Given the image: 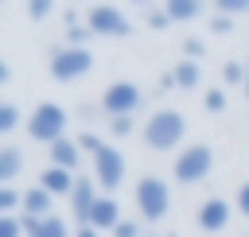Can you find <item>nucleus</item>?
Masks as SVG:
<instances>
[{
	"mask_svg": "<svg viewBox=\"0 0 249 237\" xmlns=\"http://www.w3.org/2000/svg\"><path fill=\"white\" fill-rule=\"evenodd\" d=\"M214 8L222 16H241V12H249V0H214Z\"/></svg>",
	"mask_w": 249,
	"mask_h": 237,
	"instance_id": "25",
	"label": "nucleus"
},
{
	"mask_svg": "<svg viewBox=\"0 0 249 237\" xmlns=\"http://www.w3.org/2000/svg\"><path fill=\"white\" fill-rule=\"evenodd\" d=\"M19 167H23V152L16 144H4L0 148V186H12V179L19 175Z\"/></svg>",
	"mask_w": 249,
	"mask_h": 237,
	"instance_id": "15",
	"label": "nucleus"
},
{
	"mask_svg": "<svg viewBox=\"0 0 249 237\" xmlns=\"http://www.w3.org/2000/svg\"><path fill=\"white\" fill-rule=\"evenodd\" d=\"M27 229H23V218H16V214H0V237H23Z\"/></svg>",
	"mask_w": 249,
	"mask_h": 237,
	"instance_id": "21",
	"label": "nucleus"
},
{
	"mask_svg": "<svg viewBox=\"0 0 249 237\" xmlns=\"http://www.w3.org/2000/svg\"><path fill=\"white\" fill-rule=\"evenodd\" d=\"M210 31H218V35L233 31V16H222V12H214V16H210Z\"/></svg>",
	"mask_w": 249,
	"mask_h": 237,
	"instance_id": "30",
	"label": "nucleus"
},
{
	"mask_svg": "<svg viewBox=\"0 0 249 237\" xmlns=\"http://www.w3.org/2000/svg\"><path fill=\"white\" fill-rule=\"evenodd\" d=\"M202 54H206V43H202V39H183V58L198 62Z\"/></svg>",
	"mask_w": 249,
	"mask_h": 237,
	"instance_id": "26",
	"label": "nucleus"
},
{
	"mask_svg": "<svg viewBox=\"0 0 249 237\" xmlns=\"http://www.w3.org/2000/svg\"><path fill=\"white\" fill-rule=\"evenodd\" d=\"M97 198H101V194H93V179L78 175V183H74V194H70V214H74V221L89 225V214H93Z\"/></svg>",
	"mask_w": 249,
	"mask_h": 237,
	"instance_id": "9",
	"label": "nucleus"
},
{
	"mask_svg": "<svg viewBox=\"0 0 249 237\" xmlns=\"http://www.w3.org/2000/svg\"><path fill=\"white\" fill-rule=\"evenodd\" d=\"M144 237H156V233H144Z\"/></svg>",
	"mask_w": 249,
	"mask_h": 237,
	"instance_id": "37",
	"label": "nucleus"
},
{
	"mask_svg": "<svg viewBox=\"0 0 249 237\" xmlns=\"http://www.w3.org/2000/svg\"><path fill=\"white\" fill-rule=\"evenodd\" d=\"M51 202H54V194H47L43 186H35V190H23V214L27 218H51Z\"/></svg>",
	"mask_w": 249,
	"mask_h": 237,
	"instance_id": "16",
	"label": "nucleus"
},
{
	"mask_svg": "<svg viewBox=\"0 0 249 237\" xmlns=\"http://www.w3.org/2000/svg\"><path fill=\"white\" fill-rule=\"evenodd\" d=\"M51 8H54V0H27V16L31 19H47Z\"/></svg>",
	"mask_w": 249,
	"mask_h": 237,
	"instance_id": "28",
	"label": "nucleus"
},
{
	"mask_svg": "<svg viewBox=\"0 0 249 237\" xmlns=\"http://www.w3.org/2000/svg\"><path fill=\"white\" fill-rule=\"evenodd\" d=\"M144 19H148V27H156V31H160V27H167V23H171V16H167V12H163V8H148V16H144Z\"/></svg>",
	"mask_w": 249,
	"mask_h": 237,
	"instance_id": "29",
	"label": "nucleus"
},
{
	"mask_svg": "<svg viewBox=\"0 0 249 237\" xmlns=\"http://www.w3.org/2000/svg\"><path fill=\"white\" fill-rule=\"evenodd\" d=\"M74 183H78V175L74 171H66V167H47L43 175H39V186L47 190V194H74Z\"/></svg>",
	"mask_w": 249,
	"mask_h": 237,
	"instance_id": "11",
	"label": "nucleus"
},
{
	"mask_svg": "<svg viewBox=\"0 0 249 237\" xmlns=\"http://www.w3.org/2000/svg\"><path fill=\"white\" fill-rule=\"evenodd\" d=\"M74 237H101V233H97V229H93V225H82V229H78V233H74Z\"/></svg>",
	"mask_w": 249,
	"mask_h": 237,
	"instance_id": "35",
	"label": "nucleus"
},
{
	"mask_svg": "<svg viewBox=\"0 0 249 237\" xmlns=\"http://www.w3.org/2000/svg\"><path fill=\"white\" fill-rule=\"evenodd\" d=\"M237 210L249 218V183H241V186H237Z\"/></svg>",
	"mask_w": 249,
	"mask_h": 237,
	"instance_id": "33",
	"label": "nucleus"
},
{
	"mask_svg": "<svg viewBox=\"0 0 249 237\" xmlns=\"http://www.w3.org/2000/svg\"><path fill=\"white\" fill-rule=\"evenodd\" d=\"M132 4H144V0H132Z\"/></svg>",
	"mask_w": 249,
	"mask_h": 237,
	"instance_id": "38",
	"label": "nucleus"
},
{
	"mask_svg": "<svg viewBox=\"0 0 249 237\" xmlns=\"http://www.w3.org/2000/svg\"><path fill=\"white\" fill-rule=\"evenodd\" d=\"M86 35H93L89 27H78V23H70V31H66V39H70V47H82V39Z\"/></svg>",
	"mask_w": 249,
	"mask_h": 237,
	"instance_id": "32",
	"label": "nucleus"
},
{
	"mask_svg": "<svg viewBox=\"0 0 249 237\" xmlns=\"http://www.w3.org/2000/svg\"><path fill=\"white\" fill-rule=\"evenodd\" d=\"M163 12L171 16V23H183V19H195L202 12V0H167Z\"/></svg>",
	"mask_w": 249,
	"mask_h": 237,
	"instance_id": "17",
	"label": "nucleus"
},
{
	"mask_svg": "<svg viewBox=\"0 0 249 237\" xmlns=\"http://www.w3.org/2000/svg\"><path fill=\"white\" fill-rule=\"evenodd\" d=\"M97 113H105V109H97V105H82V120H97Z\"/></svg>",
	"mask_w": 249,
	"mask_h": 237,
	"instance_id": "34",
	"label": "nucleus"
},
{
	"mask_svg": "<svg viewBox=\"0 0 249 237\" xmlns=\"http://www.w3.org/2000/svg\"><path fill=\"white\" fill-rule=\"evenodd\" d=\"M23 229H27V237H66V225H62V218H27L23 214Z\"/></svg>",
	"mask_w": 249,
	"mask_h": 237,
	"instance_id": "14",
	"label": "nucleus"
},
{
	"mask_svg": "<svg viewBox=\"0 0 249 237\" xmlns=\"http://www.w3.org/2000/svg\"><path fill=\"white\" fill-rule=\"evenodd\" d=\"M16 206H23V194L16 186H0V214H12Z\"/></svg>",
	"mask_w": 249,
	"mask_h": 237,
	"instance_id": "22",
	"label": "nucleus"
},
{
	"mask_svg": "<svg viewBox=\"0 0 249 237\" xmlns=\"http://www.w3.org/2000/svg\"><path fill=\"white\" fill-rule=\"evenodd\" d=\"M113 237H144V229H140L136 221H128V218H124V221L113 229Z\"/></svg>",
	"mask_w": 249,
	"mask_h": 237,
	"instance_id": "31",
	"label": "nucleus"
},
{
	"mask_svg": "<svg viewBox=\"0 0 249 237\" xmlns=\"http://www.w3.org/2000/svg\"><path fill=\"white\" fill-rule=\"evenodd\" d=\"M93 179H97L101 190H117V186L124 183V155L105 144V148L93 155Z\"/></svg>",
	"mask_w": 249,
	"mask_h": 237,
	"instance_id": "8",
	"label": "nucleus"
},
{
	"mask_svg": "<svg viewBox=\"0 0 249 237\" xmlns=\"http://www.w3.org/2000/svg\"><path fill=\"white\" fill-rule=\"evenodd\" d=\"M109 132L113 136H128V132H136V120L132 117H109Z\"/></svg>",
	"mask_w": 249,
	"mask_h": 237,
	"instance_id": "23",
	"label": "nucleus"
},
{
	"mask_svg": "<svg viewBox=\"0 0 249 237\" xmlns=\"http://www.w3.org/2000/svg\"><path fill=\"white\" fill-rule=\"evenodd\" d=\"M140 89L132 85V82H113L105 93H101V109L109 113V117H132L136 109H140Z\"/></svg>",
	"mask_w": 249,
	"mask_h": 237,
	"instance_id": "7",
	"label": "nucleus"
},
{
	"mask_svg": "<svg viewBox=\"0 0 249 237\" xmlns=\"http://www.w3.org/2000/svg\"><path fill=\"white\" fill-rule=\"evenodd\" d=\"M16 124H19V109L12 101H0V132H16Z\"/></svg>",
	"mask_w": 249,
	"mask_h": 237,
	"instance_id": "20",
	"label": "nucleus"
},
{
	"mask_svg": "<svg viewBox=\"0 0 249 237\" xmlns=\"http://www.w3.org/2000/svg\"><path fill=\"white\" fill-rule=\"evenodd\" d=\"M27 132H31V140H39V144H54V140H62L66 136V113H62V105H54V101H43L31 117H27Z\"/></svg>",
	"mask_w": 249,
	"mask_h": 237,
	"instance_id": "4",
	"label": "nucleus"
},
{
	"mask_svg": "<svg viewBox=\"0 0 249 237\" xmlns=\"http://www.w3.org/2000/svg\"><path fill=\"white\" fill-rule=\"evenodd\" d=\"M202 105H206V113H222V109H226V93H222V89H206Z\"/></svg>",
	"mask_w": 249,
	"mask_h": 237,
	"instance_id": "27",
	"label": "nucleus"
},
{
	"mask_svg": "<svg viewBox=\"0 0 249 237\" xmlns=\"http://www.w3.org/2000/svg\"><path fill=\"white\" fill-rule=\"evenodd\" d=\"M171 78H175V85H179V89H195V85H198V78H202V70H198V62L183 58V62L171 70Z\"/></svg>",
	"mask_w": 249,
	"mask_h": 237,
	"instance_id": "18",
	"label": "nucleus"
},
{
	"mask_svg": "<svg viewBox=\"0 0 249 237\" xmlns=\"http://www.w3.org/2000/svg\"><path fill=\"white\" fill-rule=\"evenodd\" d=\"M245 74H249V66H241V62H226L222 66V82L226 85H245Z\"/></svg>",
	"mask_w": 249,
	"mask_h": 237,
	"instance_id": "19",
	"label": "nucleus"
},
{
	"mask_svg": "<svg viewBox=\"0 0 249 237\" xmlns=\"http://www.w3.org/2000/svg\"><path fill=\"white\" fill-rule=\"evenodd\" d=\"M121 221H124V218H121V206H117L109 194H101V198H97V206H93V214H89V225H93L97 233H101V229H109V233H113Z\"/></svg>",
	"mask_w": 249,
	"mask_h": 237,
	"instance_id": "12",
	"label": "nucleus"
},
{
	"mask_svg": "<svg viewBox=\"0 0 249 237\" xmlns=\"http://www.w3.org/2000/svg\"><path fill=\"white\" fill-rule=\"evenodd\" d=\"M210 167H214V152H210V144H187L179 155H175V179L179 183H202L206 175H210Z\"/></svg>",
	"mask_w": 249,
	"mask_h": 237,
	"instance_id": "5",
	"label": "nucleus"
},
{
	"mask_svg": "<svg viewBox=\"0 0 249 237\" xmlns=\"http://www.w3.org/2000/svg\"><path fill=\"white\" fill-rule=\"evenodd\" d=\"M78 159H82V148H78V140L62 136V140H54V144H51V163H54V167H66V171H74V167H78Z\"/></svg>",
	"mask_w": 249,
	"mask_h": 237,
	"instance_id": "13",
	"label": "nucleus"
},
{
	"mask_svg": "<svg viewBox=\"0 0 249 237\" xmlns=\"http://www.w3.org/2000/svg\"><path fill=\"white\" fill-rule=\"evenodd\" d=\"M198 225H202L206 233L226 229V225H230V202H226V198H206V202L198 206Z\"/></svg>",
	"mask_w": 249,
	"mask_h": 237,
	"instance_id": "10",
	"label": "nucleus"
},
{
	"mask_svg": "<svg viewBox=\"0 0 249 237\" xmlns=\"http://www.w3.org/2000/svg\"><path fill=\"white\" fill-rule=\"evenodd\" d=\"M78 148H82V152H89V155H97V152L105 148V140H101V136H93V132H78Z\"/></svg>",
	"mask_w": 249,
	"mask_h": 237,
	"instance_id": "24",
	"label": "nucleus"
},
{
	"mask_svg": "<svg viewBox=\"0 0 249 237\" xmlns=\"http://www.w3.org/2000/svg\"><path fill=\"white\" fill-rule=\"evenodd\" d=\"M86 27L93 35H109V39H128L132 35V23L113 8V4H93L86 12Z\"/></svg>",
	"mask_w": 249,
	"mask_h": 237,
	"instance_id": "6",
	"label": "nucleus"
},
{
	"mask_svg": "<svg viewBox=\"0 0 249 237\" xmlns=\"http://www.w3.org/2000/svg\"><path fill=\"white\" fill-rule=\"evenodd\" d=\"M136 210H140L144 221H160V218H167V210H171V190H167V183H163L160 175H144V179H136Z\"/></svg>",
	"mask_w": 249,
	"mask_h": 237,
	"instance_id": "2",
	"label": "nucleus"
},
{
	"mask_svg": "<svg viewBox=\"0 0 249 237\" xmlns=\"http://www.w3.org/2000/svg\"><path fill=\"white\" fill-rule=\"evenodd\" d=\"M241 89H245V101H249V74H245V85H241Z\"/></svg>",
	"mask_w": 249,
	"mask_h": 237,
	"instance_id": "36",
	"label": "nucleus"
},
{
	"mask_svg": "<svg viewBox=\"0 0 249 237\" xmlns=\"http://www.w3.org/2000/svg\"><path fill=\"white\" fill-rule=\"evenodd\" d=\"M183 132H187L183 113H175V109H156V113L148 117V124H144V144H148L152 152H171V148L183 140Z\"/></svg>",
	"mask_w": 249,
	"mask_h": 237,
	"instance_id": "1",
	"label": "nucleus"
},
{
	"mask_svg": "<svg viewBox=\"0 0 249 237\" xmlns=\"http://www.w3.org/2000/svg\"><path fill=\"white\" fill-rule=\"evenodd\" d=\"M93 70V54L86 47H54L51 51V78L54 82H78L82 74Z\"/></svg>",
	"mask_w": 249,
	"mask_h": 237,
	"instance_id": "3",
	"label": "nucleus"
}]
</instances>
